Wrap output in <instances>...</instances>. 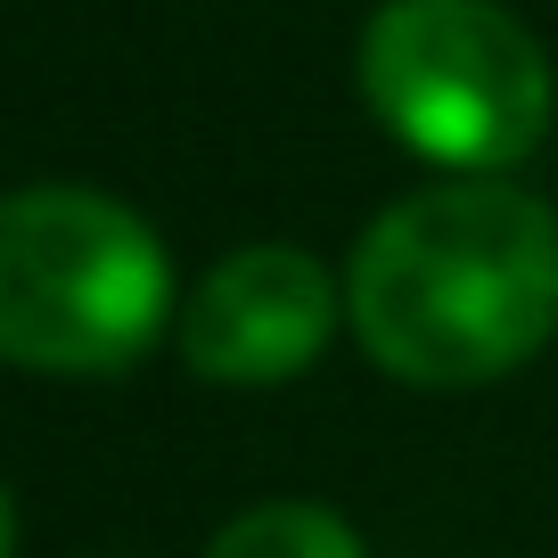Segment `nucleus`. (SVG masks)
<instances>
[{
    "mask_svg": "<svg viewBox=\"0 0 558 558\" xmlns=\"http://www.w3.org/2000/svg\"><path fill=\"white\" fill-rule=\"evenodd\" d=\"M353 329L411 386H485L558 329V222L501 181H452L378 214L353 255Z\"/></svg>",
    "mask_w": 558,
    "mask_h": 558,
    "instance_id": "1",
    "label": "nucleus"
},
{
    "mask_svg": "<svg viewBox=\"0 0 558 558\" xmlns=\"http://www.w3.org/2000/svg\"><path fill=\"white\" fill-rule=\"evenodd\" d=\"M173 271L157 230L90 190L0 197V362L123 369L165 329Z\"/></svg>",
    "mask_w": 558,
    "mask_h": 558,
    "instance_id": "2",
    "label": "nucleus"
},
{
    "mask_svg": "<svg viewBox=\"0 0 558 558\" xmlns=\"http://www.w3.org/2000/svg\"><path fill=\"white\" fill-rule=\"evenodd\" d=\"M362 99L452 173H501L550 132L542 41L493 0H386L362 34Z\"/></svg>",
    "mask_w": 558,
    "mask_h": 558,
    "instance_id": "3",
    "label": "nucleus"
},
{
    "mask_svg": "<svg viewBox=\"0 0 558 558\" xmlns=\"http://www.w3.org/2000/svg\"><path fill=\"white\" fill-rule=\"evenodd\" d=\"M329 271L296 246H246V255L214 263L197 279L190 313H181V353L190 369L222 386H271L296 378L320 345H329Z\"/></svg>",
    "mask_w": 558,
    "mask_h": 558,
    "instance_id": "4",
    "label": "nucleus"
},
{
    "mask_svg": "<svg viewBox=\"0 0 558 558\" xmlns=\"http://www.w3.org/2000/svg\"><path fill=\"white\" fill-rule=\"evenodd\" d=\"M206 558H362V542H353L345 518H329L313 501H271V509H246L239 525H222Z\"/></svg>",
    "mask_w": 558,
    "mask_h": 558,
    "instance_id": "5",
    "label": "nucleus"
},
{
    "mask_svg": "<svg viewBox=\"0 0 558 558\" xmlns=\"http://www.w3.org/2000/svg\"><path fill=\"white\" fill-rule=\"evenodd\" d=\"M9 542H17V509H9V493H0V558H9Z\"/></svg>",
    "mask_w": 558,
    "mask_h": 558,
    "instance_id": "6",
    "label": "nucleus"
}]
</instances>
